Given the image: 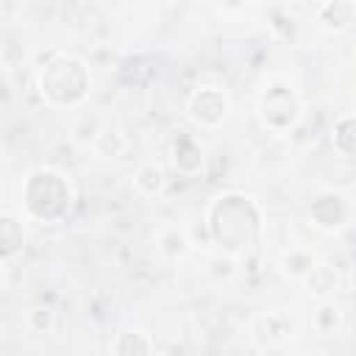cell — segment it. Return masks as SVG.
<instances>
[{"label": "cell", "mask_w": 356, "mask_h": 356, "mask_svg": "<svg viewBox=\"0 0 356 356\" xmlns=\"http://www.w3.org/2000/svg\"><path fill=\"white\" fill-rule=\"evenodd\" d=\"M0 242H3L0 245V259L14 256L19 250V245H22V231H19L17 220L8 217V214H0Z\"/></svg>", "instance_id": "cell-7"}, {"label": "cell", "mask_w": 356, "mask_h": 356, "mask_svg": "<svg viewBox=\"0 0 356 356\" xmlns=\"http://www.w3.org/2000/svg\"><path fill=\"white\" fill-rule=\"evenodd\" d=\"M114 353H147L153 345L145 339V334H120V339L111 345Z\"/></svg>", "instance_id": "cell-8"}, {"label": "cell", "mask_w": 356, "mask_h": 356, "mask_svg": "<svg viewBox=\"0 0 356 356\" xmlns=\"http://www.w3.org/2000/svg\"><path fill=\"white\" fill-rule=\"evenodd\" d=\"M259 228V217L253 211V206L248 203V197H220L211 209V231L214 239L222 242L225 248L236 250V248H248V242L256 236Z\"/></svg>", "instance_id": "cell-1"}, {"label": "cell", "mask_w": 356, "mask_h": 356, "mask_svg": "<svg viewBox=\"0 0 356 356\" xmlns=\"http://www.w3.org/2000/svg\"><path fill=\"white\" fill-rule=\"evenodd\" d=\"M189 111H192V117H195L200 125H217V122H222V117H225V111H228V100H225V95L217 92V89H200V92L192 97Z\"/></svg>", "instance_id": "cell-5"}, {"label": "cell", "mask_w": 356, "mask_h": 356, "mask_svg": "<svg viewBox=\"0 0 356 356\" xmlns=\"http://www.w3.org/2000/svg\"><path fill=\"white\" fill-rule=\"evenodd\" d=\"M25 206L39 220H56L70 206V189L56 172H33L25 186Z\"/></svg>", "instance_id": "cell-3"}, {"label": "cell", "mask_w": 356, "mask_h": 356, "mask_svg": "<svg viewBox=\"0 0 356 356\" xmlns=\"http://www.w3.org/2000/svg\"><path fill=\"white\" fill-rule=\"evenodd\" d=\"M350 19H353V8L348 0H328L317 11V22L325 31H345L350 25Z\"/></svg>", "instance_id": "cell-6"}, {"label": "cell", "mask_w": 356, "mask_h": 356, "mask_svg": "<svg viewBox=\"0 0 356 356\" xmlns=\"http://www.w3.org/2000/svg\"><path fill=\"white\" fill-rule=\"evenodd\" d=\"M39 86H42V95L50 103L72 106L86 95L89 81H86V70H83L81 61L61 56V58H56V61H50L44 67V72L39 78Z\"/></svg>", "instance_id": "cell-2"}, {"label": "cell", "mask_w": 356, "mask_h": 356, "mask_svg": "<svg viewBox=\"0 0 356 356\" xmlns=\"http://www.w3.org/2000/svg\"><path fill=\"white\" fill-rule=\"evenodd\" d=\"M350 128H353V120L350 117H342L339 122H337V134H334V145H337V150L342 153V156H350L353 153V145L348 142L350 139Z\"/></svg>", "instance_id": "cell-9"}, {"label": "cell", "mask_w": 356, "mask_h": 356, "mask_svg": "<svg viewBox=\"0 0 356 356\" xmlns=\"http://www.w3.org/2000/svg\"><path fill=\"white\" fill-rule=\"evenodd\" d=\"M261 117L273 128H286L298 120V100L286 86H273L261 95Z\"/></svg>", "instance_id": "cell-4"}]
</instances>
